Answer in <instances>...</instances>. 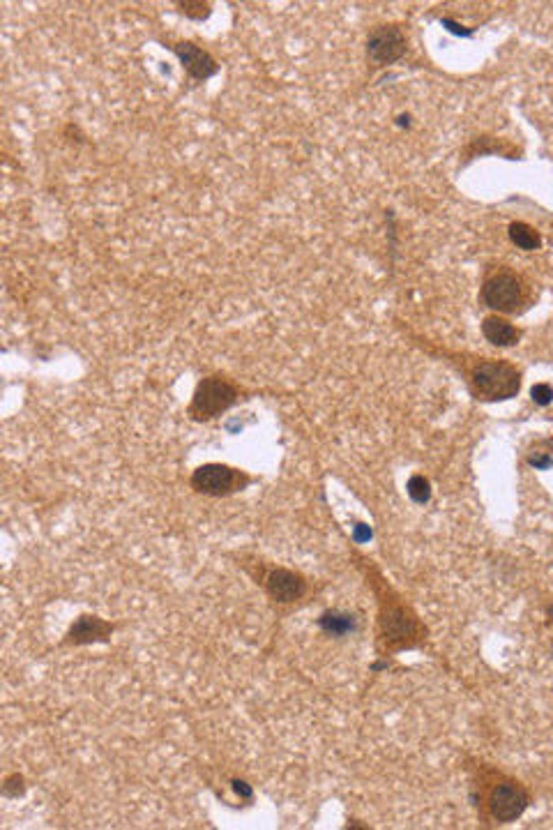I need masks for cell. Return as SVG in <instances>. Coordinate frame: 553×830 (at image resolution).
<instances>
[{
    "label": "cell",
    "mask_w": 553,
    "mask_h": 830,
    "mask_svg": "<svg viewBox=\"0 0 553 830\" xmlns=\"http://www.w3.org/2000/svg\"><path fill=\"white\" fill-rule=\"evenodd\" d=\"M471 383L477 397L487 399V402H503V399L517 397L521 388V376L507 362L484 360L480 365H475Z\"/></svg>",
    "instance_id": "6da1fadb"
},
{
    "label": "cell",
    "mask_w": 553,
    "mask_h": 830,
    "mask_svg": "<svg viewBox=\"0 0 553 830\" xmlns=\"http://www.w3.org/2000/svg\"><path fill=\"white\" fill-rule=\"evenodd\" d=\"M236 399L238 390L229 381L222 379V376H208L196 386L192 404H189V415L199 422L212 420L229 411L236 404Z\"/></svg>",
    "instance_id": "7a4b0ae2"
},
{
    "label": "cell",
    "mask_w": 553,
    "mask_h": 830,
    "mask_svg": "<svg viewBox=\"0 0 553 830\" xmlns=\"http://www.w3.org/2000/svg\"><path fill=\"white\" fill-rule=\"evenodd\" d=\"M249 478L245 473H240L231 466L224 464H206L199 466L192 475V487L199 494L206 496H229L236 494L238 489L247 487Z\"/></svg>",
    "instance_id": "3957f363"
},
{
    "label": "cell",
    "mask_w": 553,
    "mask_h": 830,
    "mask_svg": "<svg viewBox=\"0 0 553 830\" xmlns=\"http://www.w3.org/2000/svg\"><path fill=\"white\" fill-rule=\"evenodd\" d=\"M482 300L484 305L496 309V312H517V307L524 303V289H521L519 277L512 273L491 275L482 286Z\"/></svg>",
    "instance_id": "277c9868"
},
{
    "label": "cell",
    "mask_w": 553,
    "mask_h": 830,
    "mask_svg": "<svg viewBox=\"0 0 553 830\" xmlns=\"http://www.w3.org/2000/svg\"><path fill=\"white\" fill-rule=\"evenodd\" d=\"M528 807V794L521 784L512 780H503L496 784L489 794V810L491 817L501 824H510V821L519 819Z\"/></svg>",
    "instance_id": "5b68a950"
},
{
    "label": "cell",
    "mask_w": 553,
    "mask_h": 830,
    "mask_svg": "<svg viewBox=\"0 0 553 830\" xmlns=\"http://www.w3.org/2000/svg\"><path fill=\"white\" fill-rule=\"evenodd\" d=\"M406 54V35L397 26H381L369 35L367 56L376 65H392Z\"/></svg>",
    "instance_id": "8992f818"
},
{
    "label": "cell",
    "mask_w": 553,
    "mask_h": 830,
    "mask_svg": "<svg viewBox=\"0 0 553 830\" xmlns=\"http://www.w3.org/2000/svg\"><path fill=\"white\" fill-rule=\"evenodd\" d=\"M173 51H176V56L180 58V63H183L185 67V72L192 79L206 81L210 77H215V74L219 72L217 60L212 58L208 51H203L201 47H196V44L192 42L173 44Z\"/></svg>",
    "instance_id": "52a82bcc"
},
{
    "label": "cell",
    "mask_w": 553,
    "mask_h": 830,
    "mask_svg": "<svg viewBox=\"0 0 553 830\" xmlns=\"http://www.w3.org/2000/svg\"><path fill=\"white\" fill-rule=\"evenodd\" d=\"M268 593L275 598L277 602H293L305 595V579L300 575H295L291 570H275L270 572L268 577Z\"/></svg>",
    "instance_id": "ba28073f"
},
{
    "label": "cell",
    "mask_w": 553,
    "mask_h": 830,
    "mask_svg": "<svg viewBox=\"0 0 553 830\" xmlns=\"http://www.w3.org/2000/svg\"><path fill=\"white\" fill-rule=\"evenodd\" d=\"M111 635V625L104 623L97 616H81L77 623L72 625L70 635H67V644H93V641H104Z\"/></svg>",
    "instance_id": "9c48e42d"
},
{
    "label": "cell",
    "mask_w": 553,
    "mask_h": 830,
    "mask_svg": "<svg viewBox=\"0 0 553 830\" xmlns=\"http://www.w3.org/2000/svg\"><path fill=\"white\" fill-rule=\"evenodd\" d=\"M482 335L494 346H514L519 342L521 332L514 328L510 321L498 319V316H489V319H484L482 323Z\"/></svg>",
    "instance_id": "30bf717a"
},
{
    "label": "cell",
    "mask_w": 553,
    "mask_h": 830,
    "mask_svg": "<svg viewBox=\"0 0 553 830\" xmlns=\"http://www.w3.org/2000/svg\"><path fill=\"white\" fill-rule=\"evenodd\" d=\"M385 635L390 639H399V641H406L415 635V623L413 618H406L404 611H395V614H390L385 618Z\"/></svg>",
    "instance_id": "8fae6325"
},
{
    "label": "cell",
    "mask_w": 553,
    "mask_h": 830,
    "mask_svg": "<svg viewBox=\"0 0 553 830\" xmlns=\"http://www.w3.org/2000/svg\"><path fill=\"white\" fill-rule=\"evenodd\" d=\"M510 240L519 249H526V252H533V249H537L542 245L540 233H537L533 226H528L524 222L510 224Z\"/></svg>",
    "instance_id": "7c38bea8"
},
{
    "label": "cell",
    "mask_w": 553,
    "mask_h": 830,
    "mask_svg": "<svg viewBox=\"0 0 553 830\" xmlns=\"http://www.w3.org/2000/svg\"><path fill=\"white\" fill-rule=\"evenodd\" d=\"M321 625L325 632H330V635H346V632H351L355 628V618L351 614H342V611H328L321 618Z\"/></svg>",
    "instance_id": "4fadbf2b"
},
{
    "label": "cell",
    "mask_w": 553,
    "mask_h": 830,
    "mask_svg": "<svg viewBox=\"0 0 553 830\" xmlns=\"http://www.w3.org/2000/svg\"><path fill=\"white\" fill-rule=\"evenodd\" d=\"M408 494H411L415 503H427L431 496L429 480L422 478V475H415V478H411V482H408Z\"/></svg>",
    "instance_id": "5bb4252c"
},
{
    "label": "cell",
    "mask_w": 553,
    "mask_h": 830,
    "mask_svg": "<svg viewBox=\"0 0 553 830\" xmlns=\"http://www.w3.org/2000/svg\"><path fill=\"white\" fill-rule=\"evenodd\" d=\"M178 7L183 10V14L189 19L203 21V19L210 17V5L208 3H178Z\"/></svg>",
    "instance_id": "9a60e30c"
},
{
    "label": "cell",
    "mask_w": 553,
    "mask_h": 830,
    "mask_svg": "<svg viewBox=\"0 0 553 830\" xmlns=\"http://www.w3.org/2000/svg\"><path fill=\"white\" fill-rule=\"evenodd\" d=\"M24 791H26V787H24V777H21V775H12V777H7L5 784H3V794H5V796L17 798V796L24 794Z\"/></svg>",
    "instance_id": "2e32d148"
},
{
    "label": "cell",
    "mask_w": 553,
    "mask_h": 830,
    "mask_svg": "<svg viewBox=\"0 0 553 830\" xmlns=\"http://www.w3.org/2000/svg\"><path fill=\"white\" fill-rule=\"evenodd\" d=\"M551 397H553V390L547 386V383H540V386L533 388V399L537 404L547 406L551 402Z\"/></svg>",
    "instance_id": "e0dca14e"
},
{
    "label": "cell",
    "mask_w": 553,
    "mask_h": 830,
    "mask_svg": "<svg viewBox=\"0 0 553 830\" xmlns=\"http://www.w3.org/2000/svg\"><path fill=\"white\" fill-rule=\"evenodd\" d=\"M233 787H236V791H238V794H242V796H247V798L252 796V789H249L245 782H233Z\"/></svg>",
    "instance_id": "ac0fdd59"
}]
</instances>
